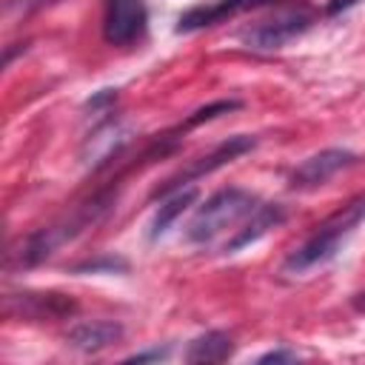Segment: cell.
Instances as JSON below:
<instances>
[{"label":"cell","mask_w":365,"mask_h":365,"mask_svg":"<svg viewBox=\"0 0 365 365\" xmlns=\"http://www.w3.org/2000/svg\"><path fill=\"white\" fill-rule=\"evenodd\" d=\"M108 205H111V194H97V197H91L88 202L77 205V208H74L68 217H63L60 222L29 234L26 240H20L17 248L9 251V257H6L9 268H14V265L29 268V265L43 262L46 257L54 254V248H60L63 242H68V240H74L80 231H86L91 222H97V220L108 211Z\"/></svg>","instance_id":"1"},{"label":"cell","mask_w":365,"mask_h":365,"mask_svg":"<svg viewBox=\"0 0 365 365\" xmlns=\"http://www.w3.org/2000/svg\"><path fill=\"white\" fill-rule=\"evenodd\" d=\"M365 220V194L354 197L351 202H345L342 208H336L328 220H322L317 225V231L302 242L297 245L285 262H282V271L285 274H305L322 262H328L336 251H339V242Z\"/></svg>","instance_id":"2"},{"label":"cell","mask_w":365,"mask_h":365,"mask_svg":"<svg viewBox=\"0 0 365 365\" xmlns=\"http://www.w3.org/2000/svg\"><path fill=\"white\" fill-rule=\"evenodd\" d=\"M257 208V197L245 188H220L217 194H211L191 217L188 228H185V240L205 245L211 240H217L222 231L240 225L251 211Z\"/></svg>","instance_id":"3"},{"label":"cell","mask_w":365,"mask_h":365,"mask_svg":"<svg viewBox=\"0 0 365 365\" xmlns=\"http://www.w3.org/2000/svg\"><path fill=\"white\" fill-rule=\"evenodd\" d=\"M314 26V14L308 9H282L268 20H259L254 26H248L240 40L254 48V51H271V48H282L291 40H297L299 34H305Z\"/></svg>","instance_id":"4"},{"label":"cell","mask_w":365,"mask_h":365,"mask_svg":"<svg viewBox=\"0 0 365 365\" xmlns=\"http://www.w3.org/2000/svg\"><path fill=\"white\" fill-rule=\"evenodd\" d=\"M254 145H257V140H254V137H248V134L228 137L225 143H220V145H217V148H211L208 154L197 157L191 165H185V168H180L177 174H171V177H168V180L154 191V197H168L171 191L182 188L185 182L200 180V177H205V174H211V171H217V168H222V165L234 163L237 157H242V154H245V151H251Z\"/></svg>","instance_id":"5"},{"label":"cell","mask_w":365,"mask_h":365,"mask_svg":"<svg viewBox=\"0 0 365 365\" xmlns=\"http://www.w3.org/2000/svg\"><path fill=\"white\" fill-rule=\"evenodd\" d=\"M148 9L145 0H106L103 37L111 46H131L145 34Z\"/></svg>","instance_id":"6"},{"label":"cell","mask_w":365,"mask_h":365,"mask_svg":"<svg viewBox=\"0 0 365 365\" xmlns=\"http://www.w3.org/2000/svg\"><path fill=\"white\" fill-rule=\"evenodd\" d=\"M356 163H359V157L354 151H348V148H322V151L311 154L308 160H302L291 171L288 182L297 191H311V188L325 185L331 177H336L339 171H345V168H351Z\"/></svg>","instance_id":"7"},{"label":"cell","mask_w":365,"mask_h":365,"mask_svg":"<svg viewBox=\"0 0 365 365\" xmlns=\"http://www.w3.org/2000/svg\"><path fill=\"white\" fill-rule=\"evenodd\" d=\"M74 311V299L57 291H23L6 297V314L20 319H66Z\"/></svg>","instance_id":"8"},{"label":"cell","mask_w":365,"mask_h":365,"mask_svg":"<svg viewBox=\"0 0 365 365\" xmlns=\"http://www.w3.org/2000/svg\"><path fill=\"white\" fill-rule=\"evenodd\" d=\"M265 3H274V0H217V3H208V6H194V9H188L185 14H180L177 31H180V34L200 31V29L225 23V20H231V17L242 14V11L259 9V6H265Z\"/></svg>","instance_id":"9"},{"label":"cell","mask_w":365,"mask_h":365,"mask_svg":"<svg viewBox=\"0 0 365 365\" xmlns=\"http://www.w3.org/2000/svg\"><path fill=\"white\" fill-rule=\"evenodd\" d=\"M125 140H128L125 125H123L120 120H106V123H100V125L86 137V143H83V148H80V160H83L86 165H103V163H108V160L123 148Z\"/></svg>","instance_id":"10"},{"label":"cell","mask_w":365,"mask_h":365,"mask_svg":"<svg viewBox=\"0 0 365 365\" xmlns=\"http://www.w3.org/2000/svg\"><path fill=\"white\" fill-rule=\"evenodd\" d=\"M120 339H123V325L111 322V319L80 322V325L68 328V334H66V345H71L74 351H83V354H100Z\"/></svg>","instance_id":"11"},{"label":"cell","mask_w":365,"mask_h":365,"mask_svg":"<svg viewBox=\"0 0 365 365\" xmlns=\"http://www.w3.org/2000/svg\"><path fill=\"white\" fill-rule=\"evenodd\" d=\"M282 220H285L282 205H277V202H262V205H257V208L240 222V228H234V237L225 242V251H240V248L257 242V240L265 237L271 228H277Z\"/></svg>","instance_id":"12"},{"label":"cell","mask_w":365,"mask_h":365,"mask_svg":"<svg viewBox=\"0 0 365 365\" xmlns=\"http://www.w3.org/2000/svg\"><path fill=\"white\" fill-rule=\"evenodd\" d=\"M234 351L231 345V336L222 334V331H208L197 339L188 342L185 348V362H222L228 359Z\"/></svg>","instance_id":"13"},{"label":"cell","mask_w":365,"mask_h":365,"mask_svg":"<svg viewBox=\"0 0 365 365\" xmlns=\"http://www.w3.org/2000/svg\"><path fill=\"white\" fill-rule=\"evenodd\" d=\"M197 200V188L194 185H188V188H177V191H171L168 194V200L157 208V214H154V220H151V225H148V237L151 240H157V237H163L168 228H171V222L191 205Z\"/></svg>","instance_id":"14"},{"label":"cell","mask_w":365,"mask_h":365,"mask_svg":"<svg viewBox=\"0 0 365 365\" xmlns=\"http://www.w3.org/2000/svg\"><path fill=\"white\" fill-rule=\"evenodd\" d=\"M240 106H242L240 100H214V103H208V106L197 108L191 117H185V123H182L180 128H194V125H200V123H208V120H214V117H220V114L237 111Z\"/></svg>","instance_id":"15"},{"label":"cell","mask_w":365,"mask_h":365,"mask_svg":"<svg viewBox=\"0 0 365 365\" xmlns=\"http://www.w3.org/2000/svg\"><path fill=\"white\" fill-rule=\"evenodd\" d=\"M77 274H114V271H128V262L123 257H114V254H103V257H94V259H86L80 265H74Z\"/></svg>","instance_id":"16"},{"label":"cell","mask_w":365,"mask_h":365,"mask_svg":"<svg viewBox=\"0 0 365 365\" xmlns=\"http://www.w3.org/2000/svg\"><path fill=\"white\" fill-rule=\"evenodd\" d=\"M114 100H117V91H111V88H103L100 94H94V97L86 103V108H91V111H100V108H108Z\"/></svg>","instance_id":"17"},{"label":"cell","mask_w":365,"mask_h":365,"mask_svg":"<svg viewBox=\"0 0 365 365\" xmlns=\"http://www.w3.org/2000/svg\"><path fill=\"white\" fill-rule=\"evenodd\" d=\"M168 354V348H151V351H143V354H131L125 356V362H148V359H163Z\"/></svg>","instance_id":"18"},{"label":"cell","mask_w":365,"mask_h":365,"mask_svg":"<svg viewBox=\"0 0 365 365\" xmlns=\"http://www.w3.org/2000/svg\"><path fill=\"white\" fill-rule=\"evenodd\" d=\"M48 3H57V0H6V11H11V9H23V11H29V9H40V6H48Z\"/></svg>","instance_id":"19"},{"label":"cell","mask_w":365,"mask_h":365,"mask_svg":"<svg viewBox=\"0 0 365 365\" xmlns=\"http://www.w3.org/2000/svg\"><path fill=\"white\" fill-rule=\"evenodd\" d=\"M297 354L294 351H268L259 356V362H294Z\"/></svg>","instance_id":"20"},{"label":"cell","mask_w":365,"mask_h":365,"mask_svg":"<svg viewBox=\"0 0 365 365\" xmlns=\"http://www.w3.org/2000/svg\"><path fill=\"white\" fill-rule=\"evenodd\" d=\"M356 3H359V0H328L325 11H328V14H339V11H345V9L356 6Z\"/></svg>","instance_id":"21"}]
</instances>
